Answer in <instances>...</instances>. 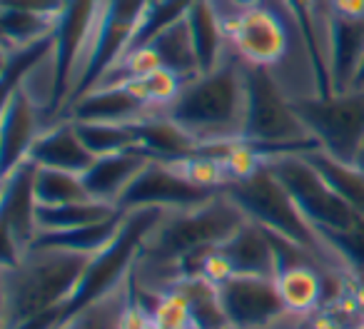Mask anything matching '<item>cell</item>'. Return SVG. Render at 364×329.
<instances>
[{"mask_svg":"<svg viewBox=\"0 0 364 329\" xmlns=\"http://www.w3.org/2000/svg\"><path fill=\"white\" fill-rule=\"evenodd\" d=\"M125 215L127 212H120L117 217L107 220V222L87 225V227L63 230V232H41L36 242H33V247L63 249V252H75V254H85V257H95V254H100L102 249L110 247V244L115 242L122 225H125Z\"/></svg>","mask_w":364,"mask_h":329,"instance_id":"cell-24","label":"cell"},{"mask_svg":"<svg viewBox=\"0 0 364 329\" xmlns=\"http://www.w3.org/2000/svg\"><path fill=\"white\" fill-rule=\"evenodd\" d=\"M53 36L21 48L3 45V95L18 90L23 82L31 80L41 68H46L53 60V50H55V38Z\"/></svg>","mask_w":364,"mask_h":329,"instance_id":"cell-28","label":"cell"},{"mask_svg":"<svg viewBox=\"0 0 364 329\" xmlns=\"http://www.w3.org/2000/svg\"><path fill=\"white\" fill-rule=\"evenodd\" d=\"M292 105L319 150L344 162H359L364 155V90L334 92L329 97L302 92Z\"/></svg>","mask_w":364,"mask_h":329,"instance_id":"cell-6","label":"cell"},{"mask_svg":"<svg viewBox=\"0 0 364 329\" xmlns=\"http://www.w3.org/2000/svg\"><path fill=\"white\" fill-rule=\"evenodd\" d=\"M223 193L247 215V220L257 222L259 227H264L267 232L279 234V237L297 244V247L302 249L304 254H309L327 274L344 277V279H349V282H354L347 264H344V259L339 257V252L327 242V237L304 217L299 205L294 203L292 195L284 190V185L274 178V173L269 170L267 162H264L255 175H250V178L230 183Z\"/></svg>","mask_w":364,"mask_h":329,"instance_id":"cell-3","label":"cell"},{"mask_svg":"<svg viewBox=\"0 0 364 329\" xmlns=\"http://www.w3.org/2000/svg\"><path fill=\"white\" fill-rule=\"evenodd\" d=\"M147 45H152L157 50V55H160V60H162V68L177 72L182 80H190V77L200 75L198 55H195V45H193V38H190L185 18H182L180 23H175V26H170L167 31H162L160 36L152 43H147Z\"/></svg>","mask_w":364,"mask_h":329,"instance_id":"cell-29","label":"cell"},{"mask_svg":"<svg viewBox=\"0 0 364 329\" xmlns=\"http://www.w3.org/2000/svg\"><path fill=\"white\" fill-rule=\"evenodd\" d=\"M225 257L230 259L235 274H262L274 277L279 269L277 249H274L272 234L257 222L247 220L225 244H220Z\"/></svg>","mask_w":364,"mask_h":329,"instance_id":"cell-22","label":"cell"},{"mask_svg":"<svg viewBox=\"0 0 364 329\" xmlns=\"http://www.w3.org/2000/svg\"><path fill=\"white\" fill-rule=\"evenodd\" d=\"M147 6H150V0H105V11H102L100 28H97L95 45H92L87 65L82 70V77L77 82L68 107L80 95H85L87 90H92L120 63V58L135 45L137 31H140V23Z\"/></svg>","mask_w":364,"mask_h":329,"instance_id":"cell-9","label":"cell"},{"mask_svg":"<svg viewBox=\"0 0 364 329\" xmlns=\"http://www.w3.org/2000/svg\"><path fill=\"white\" fill-rule=\"evenodd\" d=\"M304 157L312 162L317 173L327 180V185L354 210L364 215V165L359 162H344L329 152L319 150H304Z\"/></svg>","mask_w":364,"mask_h":329,"instance_id":"cell-26","label":"cell"},{"mask_svg":"<svg viewBox=\"0 0 364 329\" xmlns=\"http://www.w3.org/2000/svg\"><path fill=\"white\" fill-rule=\"evenodd\" d=\"M247 112V77L240 58H228L220 68L190 77L165 115L182 125L203 145L240 140Z\"/></svg>","mask_w":364,"mask_h":329,"instance_id":"cell-4","label":"cell"},{"mask_svg":"<svg viewBox=\"0 0 364 329\" xmlns=\"http://www.w3.org/2000/svg\"><path fill=\"white\" fill-rule=\"evenodd\" d=\"M0 6L18 8V11L43 13V16H60L65 11L68 0H0Z\"/></svg>","mask_w":364,"mask_h":329,"instance_id":"cell-37","label":"cell"},{"mask_svg":"<svg viewBox=\"0 0 364 329\" xmlns=\"http://www.w3.org/2000/svg\"><path fill=\"white\" fill-rule=\"evenodd\" d=\"M155 110L140 102L122 82L115 85H97L80 95L63 117L75 122H137L152 115Z\"/></svg>","mask_w":364,"mask_h":329,"instance_id":"cell-19","label":"cell"},{"mask_svg":"<svg viewBox=\"0 0 364 329\" xmlns=\"http://www.w3.org/2000/svg\"><path fill=\"white\" fill-rule=\"evenodd\" d=\"M329 279H344V277L327 274L319 264L309 262V259L284 264L274 274V284H277L282 304L294 317H307V314L317 312V309H322L327 304ZM344 282H349V279H344Z\"/></svg>","mask_w":364,"mask_h":329,"instance_id":"cell-18","label":"cell"},{"mask_svg":"<svg viewBox=\"0 0 364 329\" xmlns=\"http://www.w3.org/2000/svg\"><path fill=\"white\" fill-rule=\"evenodd\" d=\"M172 165H175L190 183L208 190V193H223L230 185L228 170H225L223 160H220L213 150H208V147H200L198 152L182 157V160H172Z\"/></svg>","mask_w":364,"mask_h":329,"instance_id":"cell-33","label":"cell"},{"mask_svg":"<svg viewBox=\"0 0 364 329\" xmlns=\"http://www.w3.org/2000/svg\"><path fill=\"white\" fill-rule=\"evenodd\" d=\"M55 26L58 16H43V13L0 6V36H3L6 48H21L46 41L55 33Z\"/></svg>","mask_w":364,"mask_h":329,"instance_id":"cell-30","label":"cell"},{"mask_svg":"<svg viewBox=\"0 0 364 329\" xmlns=\"http://www.w3.org/2000/svg\"><path fill=\"white\" fill-rule=\"evenodd\" d=\"M120 329H150V319H147V314L135 304V299H132V292L127 294V302H125V307H122Z\"/></svg>","mask_w":364,"mask_h":329,"instance_id":"cell-38","label":"cell"},{"mask_svg":"<svg viewBox=\"0 0 364 329\" xmlns=\"http://www.w3.org/2000/svg\"><path fill=\"white\" fill-rule=\"evenodd\" d=\"M137 130V145L145 150L152 160L172 162L182 157L193 155L203 147V142L195 135H190L182 125H177L165 112H152L135 122Z\"/></svg>","mask_w":364,"mask_h":329,"instance_id":"cell-23","label":"cell"},{"mask_svg":"<svg viewBox=\"0 0 364 329\" xmlns=\"http://www.w3.org/2000/svg\"><path fill=\"white\" fill-rule=\"evenodd\" d=\"M218 193L198 188L190 183L172 162L152 160L137 180L130 185L120 200V210H162V212H180V210L198 207Z\"/></svg>","mask_w":364,"mask_h":329,"instance_id":"cell-13","label":"cell"},{"mask_svg":"<svg viewBox=\"0 0 364 329\" xmlns=\"http://www.w3.org/2000/svg\"><path fill=\"white\" fill-rule=\"evenodd\" d=\"M349 90H364V58H362V63H359L357 75H354V80H352V85H349Z\"/></svg>","mask_w":364,"mask_h":329,"instance_id":"cell-40","label":"cell"},{"mask_svg":"<svg viewBox=\"0 0 364 329\" xmlns=\"http://www.w3.org/2000/svg\"><path fill=\"white\" fill-rule=\"evenodd\" d=\"M105 11V0H68L65 11L58 16L55 26V50H53V72H55V97H53L50 122L63 117L87 58L95 45L100 18Z\"/></svg>","mask_w":364,"mask_h":329,"instance_id":"cell-7","label":"cell"},{"mask_svg":"<svg viewBox=\"0 0 364 329\" xmlns=\"http://www.w3.org/2000/svg\"><path fill=\"white\" fill-rule=\"evenodd\" d=\"M140 309L150 319V329H193L188 299L175 287H165L160 292L152 289V304Z\"/></svg>","mask_w":364,"mask_h":329,"instance_id":"cell-34","label":"cell"},{"mask_svg":"<svg viewBox=\"0 0 364 329\" xmlns=\"http://www.w3.org/2000/svg\"><path fill=\"white\" fill-rule=\"evenodd\" d=\"M190 38H193L195 55H198L200 75L213 72L228 60V31H225V13L220 11L218 0H193L188 16Z\"/></svg>","mask_w":364,"mask_h":329,"instance_id":"cell-21","label":"cell"},{"mask_svg":"<svg viewBox=\"0 0 364 329\" xmlns=\"http://www.w3.org/2000/svg\"><path fill=\"white\" fill-rule=\"evenodd\" d=\"M28 160L36 162L38 168H53L82 175L95 162V157L85 147L75 122L70 117H60V120L48 122V127L33 145Z\"/></svg>","mask_w":364,"mask_h":329,"instance_id":"cell-17","label":"cell"},{"mask_svg":"<svg viewBox=\"0 0 364 329\" xmlns=\"http://www.w3.org/2000/svg\"><path fill=\"white\" fill-rule=\"evenodd\" d=\"M120 212H125V210L90 198L80 200V203L60 205V207H38V227H41V232H63V230L107 222Z\"/></svg>","mask_w":364,"mask_h":329,"instance_id":"cell-27","label":"cell"},{"mask_svg":"<svg viewBox=\"0 0 364 329\" xmlns=\"http://www.w3.org/2000/svg\"><path fill=\"white\" fill-rule=\"evenodd\" d=\"M48 112L23 87L3 95V122H0V165L3 175L13 173L28 160L33 145L48 127Z\"/></svg>","mask_w":364,"mask_h":329,"instance_id":"cell-14","label":"cell"},{"mask_svg":"<svg viewBox=\"0 0 364 329\" xmlns=\"http://www.w3.org/2000/svg\"><path fill=\"white\" fill-rule=\"evenodd\" d=\"M247 77V112L242 140L255 145L264 157L279 152H304L319 147L292 105V95L272 70L245 65Z\"/></svg>","mask_w":364,"mask_h":329,"instance_id":"cell-5","label":"cell"},{"mask_svg":"<svg viewBox=\"0 0 364 329\" xmlns=\"http://www.w3.org/2000/svg\"><path fill=\"white\" fill-rule=\"evenodd\" d=\"M167 287H175L188 299L193 329H232L220 299V284L210 282L203 274H193V277L172 279Z\"/></svg>","mask_w":364,"mask_h":329,"instance_id":"cell-25","label":"cell"},{"mask_svg":"<svg viewBox=\"0 0 364 329\" xmlns=\"http://www.w3.org/2000/svg\"><path fill=\"white\" fill-rule=\"evenodd\" d=\"M228 43L245 65L274 70L289 53V33L282 18L267 6L225 16Z\"/></svg>","mask_w":364,"mask_h":329,"instance_id":"cell-11","label":"cell"},{"mask_svg":"<svg viewBox=\"0 0 364 329\" xmlns=\"http://www.w3.org/2000/svg\"><path fill=\"white\" fill-rule=\"evenodd\" d=\"M218 3H225V6H230L228 16H235V13H245V11H252V8L262 6V0H218Z\"/></svg>","mask_w":364,"mask_h":329,"instance_id":"cell-39","label":"cell"},{"mask_svg":"<svg viewBox=\"0 0 364 329\" xmlns=\"http://www.w3.org/2000/svg\"><path fill=\"white\" fill-rule=\"evenodd\" d=\"M279 3L289 13L299 38H302L309 80H312V95H334L327 63V38H324V26H319V21H324V11H319L322 0H279Z\"/></svg>","mask_w":364,"mask_h":329,"instance_id":"cell-15","label":"cell"},{"mask_svg":"<svg viewBox=\"0 0 364 329\" xmlns=\"http://www.w3.org/2000/svg\"><path fill=\"white\" fill-rule=\"evenodd\" d=\"M0 225H3V264H16L41 234L36 200V162L26 160L13 173L3 175Z\"/></svg>","mask_w":364,"mask_h":329,"instance_id":"cell-10","label":"cell"},{"mask_svg":"<svg viewBox=\"0 0 364 329\" xmlns=\"http://www.w3.org/2000/svg\"><path fill=\"white\" fill-rule=\"evenodd\" d=\"M90 259L63 249L31 247L16 264H3V329H21L50 312L60 314Z\"/></svg>","mask_w":364,"mask_h":329,"instance_id":"cell-2","label":"cell"},{"mask_svg":"<svg viewBox=\"0 0 364 329\" xmlns=\"http://www.w3.org/2000/svg\"><path fill=\"white\" fill-rule=\"evenodd\" d=\"M220 299L232 329H282L289 319L274 277L232 274L220 284Z\"/></svg>","mask_w":364,"mask_h":329,"instance_id":"cell-12","label":"cell"},{"mask_svg":"<svg viewBox=\"0 0 364 329\" xmlns=\"http://www.w3.org/2000/svg\"><path fill=\"white\" fill-rule=\"evenodd\" d=\"M36 200L38 207H60V205L90 200V195L82 183V175L36 165Z\"/></svg>","mask_w":364,"mask_h":329,"instance_id":"cell-31","label":"cell"},{"mask_svg":"<svg viewBox=\"0 0 364 329\" xmlns=\"http://www.w3.org/2000/svg\"><path fill=\"white\" fill-rule=\"evenodd\" d=\"M327 242L339 252L344 259L349 274L354 282L364 284V215L354 220L352 227L342 230V232L327 234Z\"/></svg>","mask_w":364,"mask_h":329,"instance_id":"cell-36","label":"cell"},{"mask_svg":"<svg viewBox=\"0 0 364 329\" xmlns=\"http://www.w3.org/2000/svg\"><path fill=\"white\" fill-rule=\"evenodd\" d=\"M327 63L334 92H347L364 58V21H339L324 16Z\"/></svg>","mask_w":364,"mask_h":329,"instance_id":"cell-20","label":"cell"},{"mask_svg":"<svg viewBox=\"0 0 364 329\" xmlns=\"http://www.w3.org/2000/svg\"><path fill=\"white\" fill-rule=\"evenodd\" d=\"M269 170L284 185L292 200L299 205L304 217L327 237L352 227L359 212H354L337 193L327 185V180L317 173L304 152H279L267 157Z\"/></svg>","mask_w":364,"mask_h":329,"instance_id":"cell-8","label":"cell"},{"mask_svg":"<svg viewBox=\"0 0 364 329\" xmlns=\"http://www.w3.org/2000/svg\"><path fill=\"white\" fill-rule=\"evenodd\" d=\"M193 0H150L145 16H142L140 31H137L135 45H147L152 43L162 31H167L170 26L180 23L188 16ZM132 45V48H135Z\"/></svg>","mask_w":364,"mask_h":329,"instance_id":"cell-35","label":"cell"},{"mask_svg":"<svg viewBox=\"0 0 364 329\" xmlns=\"http://www.w3.org/2000/svg\"><path fill=\"white\" fill-rule=\"evenodd\" d=\"M152 162V157L140 147L115 152V155L97 157L90 168L82 173V183L92 200H100L107 205L120 207L122 195L130 190V185L137 180V175Z\"/></svg>","mask_w":364,"mask_h":329,"instance_id":"cell-16","label":"cell"},{"mask_svg":"<svg viewBox=\"0 0 364 329\" xmlns=\"http://www.w3.org/2000/svg\"><path fill=\"white\" fill-rule=\"evenodd\" d=\"M245 222L247 215L225 193H218L198 207L167 212L145 239L137 269H150V284H155L162 274L165 287L177 277L200 274L205 254L228 242Z\"/></svg>","mask_w":364,"mask_h":329,"instance_id":"cell-1","label":"cell"},{"mask_svg":"<svg viewBox=\"0 0 364 329\" xmlns=\"http://www.w3.org/2000/svg\"><path fill=\"white\" fill-rule=\"evenodd\" d=\"M75 127L95 160L130 150V147H140L135 122H75Z\"/></svg>","mask_w":364,"mask_h":329,"instance_id":"cell-32","label":"cell"}]
</instances>
